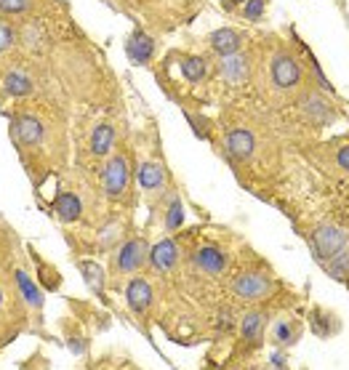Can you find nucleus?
Instances as JSON below:
<instances>
[{"label":"nucleus","instance_id":"obj_25","mask_svg":"<svg viewBox=\"0 0 349 370\" xmlns=\"http://www.w3.org/2000/svg\"><path fill=\"white\" fill-rule=\"evenodd\" d=\"M245 16L248 19H256V16H262L264 13V0H248V6H245Z\"/></svg>","mask_w":349,"mask_h":370},{"label":"nucleus","instance_id":"obj_14","mask_svg":"<svg viewBox=\"0 0 349 370\" xmlns=\"http://www.w3.org/2000/svg\"><path fill=\"white\" fill-rule=\"evenodd\" d=\"M112 139H115V128H112L109 123L96 125V131H94V136H91V152L107 155L109 147H112Z\"/></svg>","mask_w":349,"mask_h":370},{"label":"nucleus","instance_id":"obj_10","mask_svg":"<svg viewBox=\"0 0 349 370\" xmlns=\"http://www.w3.org/2000/svg\"><path fill=\"white\" fill-rule=\"evenodd\" d=\"M211 45L221 56L238 54L240 51V35L235 33V30H216V33L211 35Z\"/></svg>","mask_w":349,"mask_h":370},{"label":"nucleus","instance_id":"obj_7","mask_svg":"<svg viewBox=\"0 0 349 370\" xmlns=\"http://www.w3.org/2000/svg\"><path fill=\"white\" fill-rule=\"evenodd\" d=\"M153 51H155L153 38L139 33V30H136V33L128 38V43H126V54H128V59H133L136 65H144V62L153 56Z\"/></svg>","mask_w":349,"mask_h":370},{"label":"nucleus","instance_id":"obj_13","mask_svg":"<svg viewBox=\"0 0 349 370\" xmlns=\"http://www.w3.org/2000/svg\"><path fill=\"white\" fill-rule=\"evenodd\" d=\"M197 267L203 269V272L208 274H218L221 269H224V264H227V259H224V253L218 251V248H203V251L197 253Z\"/></svg>","mask_w":349,"mask_h":370},{"label":"nucleus","instance_id":"obj_6","mask_svg":"<svg viewBox=\"0 0 349 370\" xmlns=\"http://www.w3.org/2000/svg\"><path fill=\"white\" fill-rule=\"evenodd\" d=\"M150 262H153L155 269H160V272H168V269H174L176 262H179V248H176L174 240H163V242H157L150 253Z\"/></svg>","mask_w":349,"mask_h":370},{"label":"nucleus","instance_id":"obj_5","mask_svg":"<svg viewBox=\"0 0 349 370\" xmlns=\"http://www.w3.org/2000/svg\"><path fill=\"white\" fill-rule=\"evenodd\" d=\"M13 136H16V142L22 144H38L43 139V123L33 118V115H22L13 123Z\"/></svg>","mask_w":349,"mask_h":370},{"label":"nucleus","instance_id":"obj_3","mask_svg":"<svg viewBox=\"0 0 349 370\" xmlns=\"http://www.w3.org/2000/svg\"><path fill=\"white\" fill-rule=\"evenodd\" d=\"M128 184V165L123 157H112L104 168V192L109 197H118Z\"/></svg>","mask_w":349,"mask_h":370},{"label":"nucleus","instance_id":"obj_17","mask_svg":"<svg viewBox=\"0 0 349 370\" xmlns=\"http://www.w3.org/2000/svg\"><path fill=\"white\" fill-rule=\"evenodd\" d=\"M16 283H19V291L24 293V298H27V304L30 306H43V296H40V291L33 285V280L27 277V274H16Z\"/></svg>","mask_w":349,"mask_h":370},{"label":"nucleus","instance_id":"obj_8","mask_svg":"<svg viewBox=\"0 0 349 370\" xmlns=\"http://www.w3.org/2000/svg\"><path fill=\"white\" fill-rule=\"evenodd\" d=\"M144 253H147V245H144L142 240H131V242H126L121 256H118V267H121V272H133L136 267H142Z\"/></svg>","mask_w":349,"mask_h":370},{"label":"nucleus","instance_id":"obj_29","mask_svg":"<svg viewBox=\"0 0 349 370\" xmlns=\"http://www.w3.org/2000/svg\"><path fill=\"white\" fill-rule=\"evenodd\" d=\"M0 304H3V293H0Z\"/></svg>","mask_w":349,"mask_h":370},{"label":"nucleus","instance_id":"obj_28","mask_svg":"<svg viewBox=\"0 0 349 370\" xmlns=\"http://www.w3.org/2000/svg\"><path fill=\"white\" fill-rule=\"evenodd\" d=\"M338 165H341V171H347L349 168V152L347 150H341V152H338Z\"/></svg>","mask_w":349,"mask_h":370},{"label":"nucleus","instance_id":"obj_19","mask_svg":"<svg viewBox=\"0 0 349 370\" xmlns=\"http://www.w3.org/2000/svg\"><path fill=\"white\" fill-rule=\"evenodd\" d=\"M163 184V171H160V165H153L147 163L142 168V186L144 189H155V186Z\"/></svg>","mask_w":349,"mask_h":370},{"label":"nucleus","instance_id":"obj_15","mask_svg":"<svg viewBox=\"0 0 349 370\" xmlns=\"http://www.w3.org/2000/svg\"><path fill=\"white\" fill-rule=\"evenodd\" d=\"M54 211L62 221H75L80 216V200L75 195H59L54 203Z\"/></svg>","mask_w":349,"mask_h":370},{"label":"nucleus","instance_id":"obj_27","mask_svg":"<svg viewBox=\"0 0 349 370\" xmlns=\"http://www.w3.org/2000/svg\"><path fill=\"white\" fill-rule=\"evenodd\" d=\"M11 45V30L6 24H0V51H6Z\"/></svg>","mask_w":349,"mask_h":370},{"label":"nucleus","instance_id":"obj_9","mask_svg":"<svg viewBox=\"0 0 349 370\" xmlns=\"http://www.w3.org/2000/svg\"><path fill=\"white\" fill-rule=\"evenodd\" d=\"M126 298H128V306H131L133 312H144V309L150 306V301H153V288H150V283H144L142 277H136V280L128 285Z\"/></svg>","mask_w":349,"mask_h":370},{"label":"nucleus","instance_id":"obj_2","mask_svg":"<svg viewBox=\"0 0 349 370\" xmlns=\"http://www.w3.org/2000/svg\"><path fill=\"white\" fill-rule=\"evenodd\" d=\"M272 80L280 88H291V86H296V83L301 80V67L296 65L294 56H288V54L275 56V62H272Z\"/></svg>","mask_w":349,"mask_h":370},{"label":"nucleus","instance_id":"obj_30","mask_svg":"<svg viewBox=\"0 0 349 370\" xmlns=\"http://www.w3.org/2000/svg\"><path fill=\"white\" fill-rule=\"evenodd\" d=\"M235 3H243V0H235Z\"/></svg>","mask_w":349,"mask_h":370},{"label":"nucleus","instance_id":"obj_24","mask_svg":"<svg viewBox=\"0 0 349 370\" xmlns=\"http://www.w3.org/2000/svg\"><path fill=\"white\" fill-rule=\"evenodd\" d=\"M83 272L88 274V283L94 285V288H101V269H99L96 264H83Z\"/></svg>","mask_w":349,"mask_h":370},{"label":"nucleus","instance_id":"obj_22","mask_svg":"<svg viewBox=\"0 0 349 370\" xmlns=\"http://www.w3.org/2000/svg\"><path fill=\"white\" fill-rule=\"evenodd\" d=\"M275 338H277V341H283V344H294L296 333H294V327H291V323L280 320V323L275 325Z\"/></svg>","mask_w":349,"mask_h":370},{"label":"nucleus","instance_id":"obj_11","mask_svg":"<svg viewBox=\"0 0 349 370\" xmlns=\"http://www.w3.org/2000/svg\"><path fill=\"white\" fill-rule=\"evenodd\" d=\"M221 72H224V77H227L229 83H240V80H245V75H248V59L240 54L224 56Z\"/></svg>","mask_w":349,"mask_h":370},{"label":"nucleus","instance_id":"obj_20","mask_svg":"<svg viewBox=\"0 0 349 370\" xmlns=\"http://www.w3.org/2000/svg\"><path fill=\"white\" fill-rule=\"evenodd\" d=\"M328 274L333 277V280H347V251H341V253H336L333 259H328Z\"/></svg>","mask_w":349,"mask_h":370},{"label":"nucleus","instance_id":"obj_18","mask_svg":"<svg viewBox=\"0 0 349 370\" xmlns=\"http://www.w3.org/2000/svg\"><path fill=\"white\" fill-rule=\"evenodd\" d=\"M262 327H264V317L259 312L245 315V320H243V338L245 341H256V338L262 336Z\"/></svg>","mask_w":349,"mask_h":370},{"label":"nucleus","instance_id":"obj_4","mask_svg":"<svg viewBox=\"0 0 349 370\" xmlns=\"http://www.w3.org/2000/svg\"><path fill=\"white\" fill-rule=\"evenodd\" d=\"M270 291V283L262 274H243L240 280L235 283V293L240 296L243 301H253V298H262Z\"/></svg>","mask_w":349,"mask_h":370},{"label":"nucleus","instance_id":"obj_1","mask_svg":"<svg viewBox=\"0 0 349 370\" xmlns=\"http://www.w3.org/2000/svg\"><path fill=\"white\" fill-rule=\"evenodd\" d=\"M315 248H317V256H320L323 262H328V259H333L336 253L347 251V235L338 227L326 224V227H320L315 232Z\"/></svg>","mask_w":349,"mask_h":370},{"label":"nucleus","instance_id":"obj_26","mask_svg":"<svg viewBox=\"0 0 349 370\" xmlns=\"http://www.w3.org/2000/svg\"><path fill=\"white\" fill-rule=\"evenodd\" d=\"M179 224H182V206H179V200H174V206L168 211V227L176 229Z\"/></svg>","mask_w":349,"mask_h":370},{"label":"nucleus","instance_id":"obj_21","mask_svg":"<svg viewBox=\"0 0 349 370\" xmlns=\"http://www.w3.org/2000/svg\"><path fill=\"white\" fill-rule=\"evenodd\" d=\"M182 72H184L187 80H200V77L206 75V62L203 59H184V65H182Z\"/></svg>","mask_w":349,"mask_h":370},{"label":"nucleus","instance_id":"obj_23","mask_svg":"<svg viewBox=\"0 0 349 370\" xmlns=\"http://www.w3.org/2000/svg\"><path fill=\"white\" fill-rule=\"evenodd\" d=\"M30 9V0H0V11L9 13H22Z\"/></svg>","mask_w":349,"mask_h":370},{"label":"nucleus","instance_id":"obj_16","mask_svg":"<svg viewBox=\"0 0 349 370\" xmlns=\"http://www.w3.org/2000/svg\"><path fill=\"white\" fill-rule=\"evenodd\" d=\"M33 91V83H30V77L22 75V72H9L6 75V94H11V96H27Z\"/></svg>","mask_w":349,"mask_h":370},{"label":"nucleus","instance_id":"obj_12","mask_svg":"<svg viewBox=\"0 0 349 370\" xmlns=\"http://www.w3.org/2000/svg\"><path fill=\"white\" fill-rule=\"evenodd\" d=\"M227 150L229 155H235V157H251L253 152V136L251 131H232L227 136Z\"/></svg>","mask_w":349,"mask_h":370}]
</instances>
